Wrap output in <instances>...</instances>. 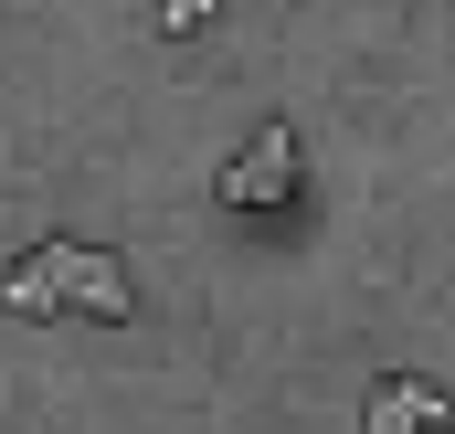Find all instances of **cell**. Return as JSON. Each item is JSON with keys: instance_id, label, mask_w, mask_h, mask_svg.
<instances>
[{"instance_id": "1", "label": "cell", "mask_w": 455, "mask_h": 434, "mask_svg": "<svg viewBox=\"0 0 455 434\" xmlns=\"http://www.w3.org/2000/svg\"><path fill=\"white\" fill-rule=\"evenodd\" d=\"M0 308H11V318H53V308H85V318L127 328V318H138V286H127V265H116L107 244H32V254L0 276Z\"/></svg>"}, {"instance_id": "3", "label": "cell", "mask_w": 455, "mask_h": 434, "mask_svg": "<svg viewBox=\"0 0 455 434\" xmlns=\"http://www.w3.org/2000/svg\"><path fill=\"white\" fill-rule=\"evenodd\" d=\"M455 403L435 392V382H381L371 392V434H445Z\"/></svg>"}, {"instance_id": "4", "label": "cell", "mask_w": 455, "mask_h": 434, "mask_svg": "<svg viewBox=\"0 0 455 434\" xmlns=\"http://www.w3.org/2000/svg\"><path fill=\"white\" fill-rule=\"evenodd\" d=\"M148 11H159V32H202L212 21V0H148Z\"/></svg>"}, {"instance_id": "2", "label": "cell", "mask_w": 455, "mask_h": 434, "mask_svg": "<svg viewBox=\"0 0 455 434\" xmlns=\"http://www.w3.org/2000/svg\"><path fill=\"white\" fill-rule=\"evenodd\" d=\"M286 191H297V127L275 117V127H254V149L223 159V202L233 213H275Z\"/></svg>"}]
</instances>
